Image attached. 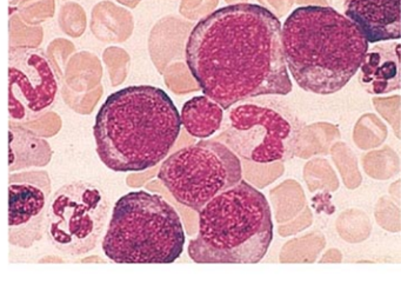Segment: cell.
<instances>
[{
	"label": "cell",
	"mask_w": 401,
	"mask_h": 285,
	"mask_svg": "<svg viewBox=\"0 0 401 285\" xmlns=\"http://www.w3.org/2000/svg\"><path fill=\"white\" fill-rule=\"evenodd\" d=\"M158 178L178 203L199 212L212 198L243 179V168L224 143L203 141L171 154Z\"/></svg>",
	"instance_id": "cell-6"
},
{
	"label": "cell",
	"mask_w": 401,
	"mask_h": 285,
	"mask_svg": "<svg viewBox=\"0 0 401 285\" xmlns=\"http://www.w3.org/2000/svg\"><path fill=\"white\" fill-rule=\"evenodd\" d=\"M224 110L208 96L194 97L181 109V121L192 137H211L220 129Z\"/></svg>",
	"instance_id": "cell-14"
},
{
	"label": "cell",
	"mask_w": 401,
	"mask_h": 285,
	"mask_svg": "<svg viewBox=\"0 0 401 285\" xmlns=\"http://www.w3.org/2000/svg\"><path fill=\"white\" fill-rule=\"evenodd\" d=\"M400 47L399 43L381 44L366 52L359 67V81L368 94H390L400 89Z\"/></svg>",
	"instance_id": "cell-12"
},
{
	"label": "cell",
	"mask_w": 401,
	"mask_h": 285,
	"mask_svg": "<svg viewBox=\"0 0 401 285\" xmlns=\"http://www.w3.org/2000/svg\"><path fill=\"white\" fill-rule=\"evenodd\" d=\"M344 5L368 43L400 39V0H345Z\"/></svg>",
	"instance_id": "cell-11"
},
{
	"label": "cell",
	"mask_w": 401,
	"mask_h": 285,
	"mask_svg": "<svg viewBox=\"0 0 401 285\" xmlns=\"http://www.w3.org/2000/svg\"><path fill=\"white\" fill-rule=\"evenodd\" d=\"M181 129V114L164 90L136 85L106 98L98 111L93 136L107 168L141 172L164 161Z\"/></svg>",
	"instance_id": "cell-2"
},
{
	"label": "cell",
	"mask_w": 401,
	"mask_h": 285,
	"mask_svg": "<svg viewBox=\"0 0 401 285\" xmlns=\"http://www.w3.org/2000/svg\"><path fill=\"white\" fill-rule=\"evenodd\" d=\"M299 131L291 114L271 106L245 104L230 112L220 139L239 157L268 164L295 156Z\"/></svg>",
	"instance_id": "cell-8"
},
{
	"label": "cell",
	"mask_w": 401,
	"mask_h": 285,
	"mask_svg": "<svg viewBox=\"0 0 401 285\" xmlns=\"http://www.w3.org/2000/svg\"><path fill=\"white\" fill-rule=\"evenodd\" d=\"M272 239L268 199L241 179L199 211V232L188 244V256L199 264H255Z\"/></svg>",
	"instance_id": "cell-4"
},
{
	"label": "cell",
	"mask_w": 401,
	"mask_h": 285,
	"mask_svg": "<svg viewBox=\"0 0 401 285\" xmlns=\"http://www.w3.org/2000/svg\"><path fill=\"white\" fill-rule=\"evenodd\" d=\"M50 175L43 170L10 174L9 177V241L30 249L43 239L50 205Z\"/></svg>",
	"instance_id": "cell-10"
},
{
	"label": "cell",
	"mask_w": 401,
	"mask_h": 285,
	"mask_svg": "<svg viewBox=\"0 0 401 285\" xmlns=\"http://www.w3.org/2000/svg\"><path fill=\"white\" fill-rule=\"evenodd\" d=\"M285 63L303 90L328 96L359 71L368 43L353 21L328 6L295 9L281 26Z\"/></svg>",
	"instance_id": "cell-3"
},
{
	"label": "cell",
	"mask_w": 401,
	"mask_h": 285,
	"mask_svg": "<svg viewBox=\"0 0 401 285\" xmlns=\"http://www.w3.org/2000/svg\"><path fill=\"white\" fill-rule=\"evenodd\" d=\"M59 76L39 47L14 46L9 50V119L26 124L52 109Z\"/></svg>",
	"instance_id": "cell-9"
},
{
	"label": "cell",
	"mask_w": 401,
	"mask_h": 285,
	"mask_svg": "<svg viewBox=\"0 0 401 285\" xmlns=\"http://www.w3.org/2000/svg\"><path fill=\"white\" fill-rule=\"evenodd\" d=\"M49 141L21 126L9 128V171L10 174L30 168H45L52 159Z\"/></svg>",
	"instance_id": "cell-13"
},
{
	"label": "cell",
	"mask_w": 401,
	"mask_h": 285,
	"mask_svg": "<svg viewBox=\"0 0 401 285\" xmlns=\"http://www.w3.org/2000/svg\"><path fill=\"white\" fill-rule=\"evenodd\" d=\"M181 217L164 198L128 192L114 204L103 239L107 259L119 264H168L184 251Z\"/></svg>",
	"instance_id": "cell-5"
},
{
	"label": "cell",
	"mask_w": 401,
	"mask_h": 285,
	"mask_svg": "<svg viewBox=\"0 0 401 285\" xmlns=\"http://www.w3.org/2000/svg\"><path fill=\"white\" fill-rule=\"evenodd\" d=\"M110 201L88 181H73L58 189L50 199L46 231L54 248L83 256L97 246L106 225Z\"/></svg>",
	"instance_id": "cell-7"
},
{
	"label": "cell",
	"mask_w": 401,
	"mask_h": 285,
	"mask_svg": "<svg viewBox=\"0 0 401 285\" xmlns=\"http://www.w3.org/2000/svg\"><path fill=\"white\" fill-rule=\"evenodd\" d=\"M185 56L205 96L223 110L259 96H286L293 89L280 21L258 4L220 7L201 19L191 32Z\"/></svg>",
	"instance_id": "cell-1"
}]
</instances>
